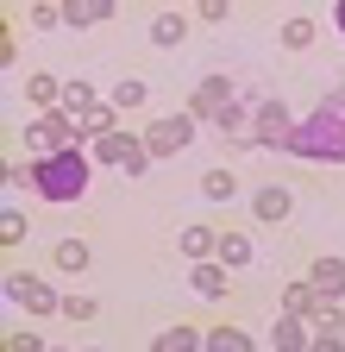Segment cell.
Here are the masks:
<instances>
[{
	"label": "cell",
	"instance_id": "obj_7",
	"mask_svg": "<svg viewBox=\"0 0 345 352\" xmlns=\"http://www.w3.org/2000/svg\"><path fill=\"white\" fill-rule=\"evenodd\" d=\"M289 132H295V120H289L283 101H257V113H251V139L257 145H289Z\"/></svg>",
	"mask_w": 345,
	"mask_h": 352
},
{
	"label": "cell",
	"instance_id": "obj_21",
	"mask_svg": "<svg viewBox=\"0 0 345 352\" xmlns=\"http://www.w3.org/2000/svg\"><path fill=\"white\" fill-rule=\"evenodd\" d=\"M213 258H220L226 271H245V264H251V239L245 233H220V252H213Z\"/></svg>",
	"mask_w": 345,
	"mask_h": 352
},
{
	"label": "cell",
	"instance_id": "obj_15",
	"mask_svg": "<svg viewBox=\"0 0 345 352\" xmlns=\"http://www.w3.org/2000/svg\"><path fill=\"white\" fill-rule=\"evenodd\" d=\"M207 352H257V346H251V333H245V327L220 321V327H207Z\"/></svg>",
	"mask_w": 345,
	"mask_h": 352
},
{
	"label": "cell",
	"instance_id": "obj_3",
	"mask_svg": "<svg viewBox=\"0 0 345 352\" xmlns=\"http://www.w3.org/2000/svg\"><path fill=\"white\" fill-rule=\"evenodd\" d=\"M75 139H82V126L57 107V113H38V126L25 132V145H32V157H63V151H75Z\"/></svg>",
	"mask_w": 345,
	"mask_h": 352
},
{
	"label": "cell",
	"instance_id": "obj_31",
	"mask_svg": "<svg viewBox=\"0 0 345 352\" xmlns=\"http://www.w3.org/2000/svg\"><path fill=\"white\" fill-rule=\"evenodd\" d=\"M63 19V7H51V0H38V7H32V25H57Z\"/></svg>",
	"mask_w": 345,
	"mask_h": 352
},
{
	"label": "cell",
	"instance_id": "obj_34",
	"mask_svg": "<svg viewBox=\"0 0 345 352\" xmlns=\"http://www.w3.org/2000/svg\"><path fill=\"white\" fill-rule=\"evenodd\" d=\"M95 352H101V346H95Z\"/></svg>",
	"mask_w": 345,
	"mask_h": 352
},
{
	"label": "cell",
	"instance_id": "obj_12",
	"mask_svg": "<svg viewBox=\"0 0 345 352\" xmlns=\"http://www.w3.org/2000/svg\"><path fill=\"white\" fill-rule=\"evenodd\" d=\"M270 346H276V352H308V346H314V327H308V321H295V315H283L276 333H270Z\"/></svg>",
	"mask_w": 345,
	"mask_h": 352
},
{
	"label": "cell",
	"instance_id": "obj_14",
	"mask_svg": "<svg viewBox=\"0 0 345 352\" xmlns=\"http://www.w3.org/2000/svg\"><path fill=\"white\" fill-rule=\"evenodd\" d=\"M157 352H207V333L201 327H163L157 333Z\"/></svg>",
	"mask_w": 345,
	"mask_h": 352
},
{
	"label": "cell",
	"instance_id": "obj_4",
	"mask_svg": "<svg viewBox=\"0 0 345 352\" xmlns=\"http://www.w3.org/2000/svg\"><path fill=\"white\" fill-rule=\"evenodd\" d=\"M189 139H195V120L189 113H163V120L145 126V151L151 157H176V151H189Z\"/></svg>",
	"mask_w": 345,
	"mask_h": 352
},
{
	"label": "cell",
	"instance_id": "obj_27",
	"mask_svg": "<svg viewBox=\"0 0 345 352\" xmlns=\"http://www.w3.org/2000/svg\"><path fill=\"white\" fill-rule=\"evenodd\" d=\"M19 239H25V214L7 208V214H0V245H19Z\"/></svg>",
	"mask_w": 345,
	"mask_h": 352
},
{
	"label": "cell",
	"instance_id": "obj_17",
	"mask_svg": "<svg viewBox=\"0 0 345 352\" xmlns=\"http://www.w3.org/2000/svg\"><path fill=\"white\" fill-rule=\"evenodd\" d=\"M213 252H220V233H213V227H182V258L207 264Z\"/></svg>",
	"mask_w": 345,
	"mask_h": 352
},
{
	"label": "cell",
	"instance_id": "obj_26",
	"mask_svg": "<svg viewBox=\"0 0 345 352\" xmlns=\"http://www.w3.org/2000/svg\"><path fill=\"white\" fill-rule=\"evenodd\" d=\"M314 327H320V333H345V308H339V302H320V308H314Z\"/></svg>",
	"mask_w": 345,
	"mask_h": 352
},
{
	"label": "cell",
	"instance_id": "obj_32",
	"mask_svg": "<svg viewBox=\"0 0 345 352\" xmlns=\"http://www.w3.org/2000/svg\"><path fill=\"white\" fill-rule=\"evenodd\" d=\"M308 352H345V333H314V346Z\"/></svg>",
	"mask_w": 345,
	"mask_h": 352
},
{
	"label": "cell",
	"instance_id": "obj_33",
	"mask_svg": "<svg viewBox=\"0 0 345 352\" xmlns=\"http://www.w3.org/2000/svg\"><path fill=\"white\" fill-rule=\"evenodd\" d=\"M333 19H339V32H345V0H339V13H333Z\"/></svg>",
	"mask_w": 345,
	"mask_h": 352
},
{
	"label": "cell",
	"instance_id": "obj_11",
	"mask_svg": "<svg viewBox=\"0 0 345 352\" xmlns=\"http://www.w3.org/2000/svg\"><path fill=\"white\" fill-rule=\"evenodd\" d=\"M145 145L132 139V132H107V139H95V164H132Z\"/></svg>",
	"mask_w": 345,
	"mask_h": 352
},
{
	"label": "cell",
	"instance_id": "obj_30",
	"mask_svg": "<svg viewBox=\"0 0 345 352\" xmlns=\"http://www.w3.org/2000/svg\"><path fill=\"white\" fill-rule=\"evenodd\" d=\"M7 352H45V340H38V333H25V327H19V333H7Z\"/></svg>",
	"mask_w": 345,
	"mask_h": 352
},
{
	"label": "cell",
	"instance_id": "obj_13",
	"mask_svg": "<svg viewBox=\"0 0 345 352\" xmlns=\"http://www.w3.org/2000/svg\"><path fill=\"white\" fill-rule=\"evenodd\" d=\"M195 289H201L207 302H220V296L233 289V271H226L220 258H207V264H195Z\"/></svg>",
	"mask_w": 345,
	"mask_h": 352
},
{
	"label": "cell",
	"instance_id": "obj_19",
	"mask_svg": "<svg viewBox=\"0 0 345 352\" xmlns=\"http://www.w3.org/2000/svg\"><path fill=\"white\" fill-rule=\"evenodd\" d=\"M182 38H189V19H182V13H157V19H151V44H163V51H176Z\"/></svg>",
	"mask_w": 345,
	"mask_h": 352
},
{
	"label": "cell",
	"instance_id": "obj_29",
	"mask_svg": "<svg viewBox=\"0 0 345 352\" xmlns=\"http://www.w3.org/2000/svg\"><path fill=\"white\" fill-rule=\"evenodd\" d=\"M63 315H69V321H95V315H101V302H95V296H69V302H63Z\"/></svg>",
	"mask_w": 345,
	"mask_h": 352
},
{
	"label": "cell",
	"instance_id": "obj_2",
	"mask_svg": "<svg viewBox=\"0 0 345 352\" xmlns=\"http://www.w3.org/2000/svg\"><path fill=\"white\" fill-rule=\"evenodd\" d=\"M88 176H95L88 157H82V151H63V157H38L25 170V183L45 195V201H75L82 189H88Z\"/></svg>",
	"mask_w": 345,
	"mask_h": 352
},
{
	"label": "cell",
	"instance_id": "obj_9",
	"mask_svg": "<svg viewBox=\"0 0 345 352\" xmlns=\"http://www.w3.org/2000/svg\"><path fill=\"white\" fill-rule=\"evenodd\" d=\"M308 283L320 289V302H339V296H345V258H314Z\"/></svg>",
	"mask_w": 345,
	"mask_h": 352
},
{
	"label": "cell",
	"instance_id": "obj_20",
	"mask_svg": "<svg viewBox=\"0 0 345 352\" xmlns=\"http://www.w3.org/2000/svg\"><path fill=\"white\" fill-rule=\"evenodd\" d=\"M63 19L69 25H101V19H113V0H69Z\"/></svg>",
	"mask_w": 345,
	"mask_h": 352
},
{
	"label": "cell",
	"instance_id": "obj_24",
	"mask_svg": "<svg viewBox=\"0 0 345 352\" xmlns=\"http://www.w3.org/2000/svg\"><path fill=\"white\" fill-rule=\"evenodd\" d=\"M283 44H289V51H308V44H314V19H308V13L283 19Z\"/></svg>",
	"mask_w": 345,
	"mask_h": 352
},
{
	"label": "cell",
	"instance_id": "obj_16",
	"mask_svg": "<svg viewBox=\"0 0 345 352\" xmlns=\"http://www.w3.org/2000/svg\"><path fill=\"white\" fill-rule=\"evenodd\" d=\"M63 88H69L63 76H32V88H25V95H32V107H38V113H57Z\"/></svg>",
	"mask_w": 345,
	"mask_h": 352
},
{
	"label": "cell",
	"instance_id": "obj_22",
	"mask_svg": "<svg viewBox=\"0 0 345 352\" xmlns=\"http://www.w3.org/2000/svg\"><path fill=\"white\" fill-rule=\"evenodd\" d=\"M88 264H95L88 239H63V245H57V271H69V277H75V271H88Z\"/></svg>",
	"mask_w": 345,
	"mask_h": 352
},
{
	"label": "cell",
	"instance_id": "obj_5",
	"mask_svg": "<svg viewBox=\"0 0 345 352\" xmlns=\"http://www.w3.org/2000/svg\"><path fill=\"white\" fill-rule=\"evenodd\" d=\"M233 101H239L233 95V76H201L195 95H189V120H220Z\"/></svg>",
	"mask_w": 345,
	"mask_h": 352
},
{
	"label": "cell",
	"instance_id": "obj_23",
	"mask_svg": "<svg viewBox=\"0 0 345 352\" xmlns=\"http://www.w3.org/2000/svg\"><path fill=\"white\" fill-rule=\"evenodd\" d=\"M201 195H207V201H233V195H239V176H233V170H207V176H201Z\"/></svg>",
	"mask_w": 345,
	"mask_h": 352
},
{
	"label": "cell",
	"instance_id": "obj_10",
	"mask_svg": "<svg viewBox=\"0 0 345 352\" xmlns=\"http://www.w3.org/2000/svg\"><path fill=\"white\" fill-rule=\"evenodd\" d=\"M314 308H320V289H314L308 277H295V283L283 289V315H295V321H314Z\"/></svg>",
	"mask_w": 345,
	"mask_h": 352
},
{
	"label": "cell",
	"instance_id": "obj_18",
	"mask_svg": "<svg viewBox=\"0 0 345 352\" xmlns=\"http://www.w3.org/2000/svg\"><path fill=\"white\" fill-rule=\"evenodd\" d=\"M95 107H101V101H95V82H69V88H63V113H69L75 126L88 120Z\"/></svg>",
	"mask_w": 345,
	"mask_h": 352
},
{
	"label": "cell",
	"instance_id": "obj_25",
	"mask_svg": "<svg viewBox=\"0 0 345 352\" xmlns=\"http://www.w3.org/2000/svg\"><path fill=\"white\" fill-rule=\"evenodd\" d=\"M145 95H151V82H139V76H126V82L113 88V107H145Z\"/></svg>",
	"mask_w": 345,
	"mask_h": 352
},
{
	"label": "cell",
	"instance_id": "obj_1",
	"mask_svg": "<svg viewBox=\"0 0 345 352\" xmlns=\"http://www.w3.org/2000/svg\"><path fill=\"white\" fill-rule=\"evenodd\" d=\"M289 157H308V164H345V95H326L308 120L289 132Z\"/></svg>",
	"mask_w": 345,
	"mask_h": 352
},
{
	"label": "cell",
	"instance_id": "obj_6",
	"mask_svg": "<svg viewBox=\"0 0 345 352\" xmlns=\"http://www.w3.org/2000/svg\"><path fill=\"white\" fill-rule=\"evenodd\" d=\"M7 296L19 302V308H32V315H57V289L45 283V277H32V271H7Z\"/></svg>",
	"mask_w": 345,
	"mask_h": 352
},
{
	"label": "cell",
	"instance_id": "obj_28",
	"mask_svg": "<svg viewBox=\"0 0 345 352\" xmlns=\"http://www.w3.org/2000/svg\"><path fill=\"white\" fill-rule=\"evenodd\" d=\"M213 126H220V132H226V139H239V132L251 126V120H245V101H233V107H226L220 120H213Z\"/></svg>",
	"mask_w": 345,
	"mask_h": 352
},
{
	"label": "cell",
	"instance_id": "obj_8",
	"mask_svg": "<svg viewBox=\"0 0 345 352\" xmlns=\"http://www.w3.org/2000/svg\"><path fill=\"white\" fill-rule=\"evenodd\" d=\"M251 214L264 220V227H283V220L295 214V195H289L283 183H270V189H257V195H251Z\"/></svg>",
	"mask_w": 345,
	"mask_h": 352
}]
</instances>
